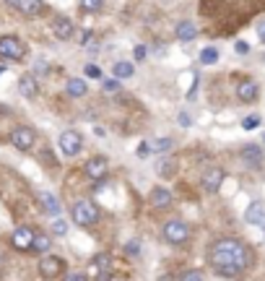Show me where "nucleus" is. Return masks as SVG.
<instances>
[{
    "label": "nucleus",
    "instance_id": "obj_1",
    "mask_svg": "<svg viewBox=\"0 0 265 281\" xmlns=\"http://www.w3.org/2000/svg\"><path fill=\"white\" fill-rule=\"evenodd\" d=\"M208 263H211V268L218 276L239 279L242 274H247V268L252 266V250L234 237H221L208 250Z\"/></svg>",
    "mask_w": 265,
    "mask_h": 281
},
{
    "label": "nucleus",
    "instance_id": "obj_2",
    "mask_svg": "<svg viewBox=\"0 0 265 281\" xmlns=\"http://www.w3.org/2000/svg\"><path fill=\"white\" fill-rule=\"evenodd\" d=\"M99 208L91 203V201H76L70 208V219L76 221L78 226H94L99 221Z\"/></svg>",
    "mask_w": 265,
    "mask_h": 281
},
{
    "label": "nucleus",
    "instance_id": "obj_3",
    "mask_svg": "<svg viewBox=\"0 0 265 281\" xmlns=\"http://www.w3.org/2000/svg\"><path fill=\"white\" fill-rule=\"evenodd\" d=\"M26 55V47L18 37H0V58L3 60H21Z\"/></svg>",
    "mask_w": 265,
    "mask_h": 281
},
{
    "label": "nucleus",
    "instance_id": "obj_4",
    "mask_svg": "<svg viewBox=\"0 0 265 281\" xmlns=\"http://www.w3.org/2000/svg\"><path fill=\"white\" fill-rule=\"evenodd\" d=\"M161 234H164V240L167 242H172V245H182V242H187V237H190V226L185 224V221H167L164 224V229H161Z\"/></svg>",
    "mask_w": 265,
    "mask_h": 281
},
{
    "label": "nucleus",
    "instance_id": "obj_5",
    "mask_svg": "<svg viewBox=\"0 0 265 281\" xmlns=\"http://www.w3.org/2000/svg\"><path fill=\"white\" fill-rule=\"evenodd\" d=\"M58 146H60V151L65 154V156H76V154L81 151V146H84V138H81L76 130H62L60 138H58Z\"/></svg>",
    "mask_w": 265,
    "mask_h": 281
},
{
    "label": "nucleus",
    "instance_id": "obj_6",
    "mask_svg": "<svg viewBox=\"0 0 265 281\" xmlns=\"http://www.w3.org/2000/svg\"><path fill=\"white\" fill-rule=\"evenodd\" d=\"M11 143L18 149V151H29L34 146V130L21 125V128H13L11 130Z\"/></svg>",
    "mask_w": 265,
    "mask_h": 281
},
{
    "label": "nucleus",
    "instance_id": "obj_7",
    "mask_svg": "<svg viewBox=\"0 0 265 281\" xmlns=\"http://www.w3.org/2000/svg\"><path fill=\"white\" fill-rule=\"evenodd\" d=\"M34 237H36V232L31 229V226H18V229L13 232V237H11V245L16 250H31Z\"/></svg>",
    "mask_w": 265,
    "mask_h": 281
},
{
    "label": "nucleus",
    "instance_id": "obj_8",
    "mask_svg": "<svg viewBox=\"0 0 265 281\" xmlns=\"http://www.w3.org/2000/svg\"><path fill=\"white\" fill-rule=\"evenodd\" d=\"M107 169H109V164H107L104 156H91L86 161V167H84L86 177H91V180H104L107 177Z\"/></svg>",
    "mask_w": 265,
    "mask_h": 281
},
{
    "label": "nucleus",
    "instance_id": "obj_9",
    "mask_svg": "<svg viewBox=\"0 0 265 281\" xmlns=\"http://www.w3.org/2000/svg\"><path fill=\"white\" fill-rule=\"evenodd\" d=\"M244 221L252 226H265V203L263 201H252L244 211Z\"/></svg>",
    "mask_w": 265,
    "mask_h": 281
},
{
    "label": "nucleus",
    "instance_id": "obj_10",
    "mask_svg": "<svg viewBox=\"0 0 265 281\" xmlns=\"http://www.w3.org/2000/svg\"><path fill=\"white\" fill-rule=\"evenodd\" d=\"M60 271H62V260H60V258H55V255H42V260H39V274H42L44 279L60 276Z\"/></svg>",
    "mask_w": 265,
    "mask_h": 281
},
{
    "label": "nucleus",
    "instance_id": "obj_11",
    "mask_svg": "<svg viewBox=\"0 0 265 281\" xmlns=\"http://www.w3.org/2000/svg\"><path fill=\"white\" fill-rule=\"evenodd\" d=\"M5 3H11L13 8H18L24 16H39L42 8H44L42 0H5Z\"/></svg>",
    "mask_w": 265,
    "mask_h": 281
},
{
    "label": "nucleus",
    "instance_id": "obj_12",
    "mask_svg": "<svg viewBox=\"0 0 265 281\" xmlns=\"http://www.w3.org/2000/svg\"><path fill=\"white\" fill-rule=\"evenodd\" d=\"M221 183H224V172L218 167H211V169L203 172V187L208 193H216V190L221 187Z\"/></svg>",
    "mask_w": 265,
    "mask_h": 281
},
{
    "label": "nucleus",
    "instance_id": "obj_13",
    "mask_svg": "<svg viewBox=\"0 0 265 281\" xmlns=\"http://www.w3.org/2000/svg\"><path fill=\"white\" fill-rule=\"evenodd\" d=\"M52 31H55V37L58 39H70L73 37V21L65 19V16H58L52 24Z\"/></svg>",
    "mask_w": 265,
    "mask_h": 281
},
{
    "label": "nucleus",
    "instance_id": "obj_14",
    "mask_svg": "<svg viewBox=\"0 0 265 281\" xmlns=\"http://www.w3.org/2000/svg\"><path fill=\"white\" fill-rule=\"evenodd\" d=\"M151 206L153 208H169L172 206V193L167 187H153L151 190Z\"/></svg>",
    "mask_w": 265,
    "mask_h": 281
},
{
    "label": "nucleus",
    "instance_id": "obj_15",
    "mask_svg": "<svg viewBox=\"0 0 265 281\" xmlns=\"http://www.w3.org/2000/svg\"><path fill=\"white\" fill-rule=\"evenodd\" d=\"M198 37V26L193 21H179L177 24V39L179 42H190V39H195Z\"/></svg>",
    "mask_w": 265,
    "mask_h": 281
},
{
    "label": "nucleus",
    "instance_id": "obj_16",
    "mask_svg": "<svg viewBox=\"0 0 265 281\" xmlns=\"http://www.w3.org/2000/svg\"><path fill=\"white\" fill-rule=\"evenodd\" d=\"M18 92H21V96H26V99H34L36 96V81H34V76H21V78H18Z\"/></svg>",
    "mask_w": 265,
    "mask_h": 281
},
{
    "label": "nucleus",
    "instance_id": "obj_17",
    "mask_svg": "<svg viewBox=\"0 0 265 281\" xmlns=\"http://www.w3.org/2000/svg\"><path fill=\"white\" fill-rule=\"evenodd\" d=\"M39 203L44 206V211L50 216H60V201L52 193H39Z\"/></svg>",
    "mask_w": 265,
    "mask_h": 281
},
{
    "label": "nucleus",
    "instance_id": "obj_18",
    "mask_svg": "<svg viewBox=\"0 0 265 281\" xmlns=\"http://www.w3.org/2000/svg\"><path fill=\"white\" fill-rule=\"evenodd\" d=\"M65 92H68V96L78 99V96H86L88 86H86V81H84V78H70V81H68V86H65Z\"/></svg>",
    "mask_w": 265,
    "mask_h": 281
},
{
    "label": "nucleus",
    "instance_id": "obj_19",
    "mask_svg": "<svg viewBox=\"0 0 265 281\" xmlns=\"http://www.w3.org/2000/svg\"><path fill=\"white\" fill-rule=\"evenodd\" d=\"M236 96H239L242 102H252V99L258 96V84H255V81H244V84H239Z\"/></svg>",
    "mask_w": 265,
    "mask_h": 281
},
{
    "label": "nucleus",
    "instance_id": "obj_20",
    "mask_svg": "<svg viewBox=\"0 0 265 281\" xmlns=\"http://www.w3.org/2000/svg\"><path fill=\"white\" fill-rule=\"evenodd\" d=\"M115 78H130L133 73H135V68H133V62H127V60H120V62H115Z\"/></svg>",
    "mask_w": 265,
    "mask_h": 281
},
{
    "label": "nucleus",
    "instance_id": "obj_21",
    "mask_svg": "<svg viewBox=\"0 0 265 281\" xmlns=\"http://www.w3.org/2000/svg\"><path fill=\"white\" fill-rule=\"evenodd\" d=\"M242 156H244V161H250V164H260V161H263V151H260V146L250 143V146H244Z\"/></svg>",
    "mask_w": 265,
    "mask_h": 281
},
{
    "label": "nucleus",
    "instance_id": "obj_22",
    "mask_svg": "<svg viewBox=\"0 0 265 281\" xmlns=\"http://www.w3.org/2000/svg\"><path fill=\"white\" fill-rule=\"evenodd\" d=\"M50 245H52V240H50V234H36V237H34V245H31V250H36V252H39V255H44V252H47L50 250Z\"/></svg>",
    "mask_w": 265,
    "mask_h": 281
},
{
    "label": "nucleus",
    "instance_id": "obj_23",
    "mask_svg": "<svg viewBox=\"0 0 265 281\" xmlns=\"http://www.w3.org/2000/svg\"><path fill=\"white\" fill-rule=\"evenodd\" d=\"M78 3H81V11H86V13H96V11H102L104 0H78Z\"/></svg>",
    "mask_w": 265,
    "mask_h": 281
},
{
    "label": "nucleus",
    "instance_id": "obj_24",
    "mask_svg": "<svg viewBox=\"0 0 265 281\" xmlns=\"http://www.w3.org/2000/svg\"><path fill=\"white\" fill-rule=\"evenodd\" d=\"M216 60H218V52H216V47H206L203 52H200V62H203V65H213Z\"/></svg>",
    "mask_w": 265,
    "mask_h": 281
},
{
    "label": "nucleus",
    "instance_id": "obj_25",
    "mask_svg": "<svg viewBox=\"0 0 265 281\" xmlns=\"http://www.w3.org/2000/svg\"><path fill=\"white\" fill-rule=\"evenodd\" d=\"M156 175H175V161L172 159H161L159 164H156Z\"/></svg>",
    "mask_w": 265,
    "mask_h": 281
},
{
    "label": "nucleus",
    "instance_id": "obj_26",
    "mask_svg": "<svg viewBox=\"0 0 265 281\" xmlns=\"http://www.w3.org/2000/svg\"><path fill=\"white\" fill-rule=\"evenodd\" d=\"M151 154H153V151H151V143H148V141H141L138 149H135V156H138V159H148Z\"/></svg>",
    "mask_w": 265,
    "mask_h": 281
},
{
    "label": "nucleus",
    "instance_id": "obj_27",
    "mask_svg": "<svg viewBox=\"0 0 265 281\" xmlns=\"http://www.w3.org/2000/svg\"><path fill=\"white\" fill-rule=\"evenodd\" d=\"M172 146H175V143H172V138H159L156 143H151V149H153V151H159V154L169 151Z\"/></svg>",
    "mask_w": 265,
    "mask_h": 281
},
{
    "label": "nucleus",
    "instance_id": "obj_28",
    "mask_svg": "<svg viewBox=\"0 0 265 281\" xmlns=\"http://www.w3.org/2000/svg\"><path fill=\"white\" fill-rule=\"evenodd\" d=\"M65 232H68V224L62 221V219H58V216H55V221H52V234H60V237H62Z\"/></svg>",
    "mask_w": 265,
    "mask_h": 281
},
{
    "label": "nucleus",
    "instance_id": "obj_29",
    "mask_svg": "<svg viewBox=\"0 0 265 281\" xmlns=\"http://www.w3.org/2000/svg\"><path fill=\"white\" fill-rule=\"evenodd\" d=\"M258 125H260V117H258V115L244 117V120H242V128H244V130H252V128H258Z\"/></svg>",
    "mask_w": 265,
    "mask_h": 281
},
{
    "label": "nucleus",
    "instance_id": "obj_30",
    "mask_svg": "<svg viewBox=\"0 0 265 281\" xmlns=\"http://www.w3.org/2000/svg\"><path fill=\"white\" fill-rule=\"evenodd\" d=\"M179 281H203V274H200V271H185V274L179 276Z\"/></svg>",
    "mask_w": 265,
    "mask_h": 281
},
{
    "label": "nucleus",
    "instance_id": "obj_31",
    "mask_svg": "<svg viewBox=\"0 0 265 281\" xmlns=\"http://www.w3.org/2000/svg\"><path fill=\"white\" fill-rule=\"evenodd\" d=\"M125 252H127V255H138V252H141V242L138 240H130V242L125 245Z\"/></svg>",
    "mask_w": 265,
    "mask_h": 281
},
{
    "label": "nucleus",
    "instance_id": "obj_32",
    "mask_svg": "<svg viewBox=\"0 0 265 281\" xmlns=\"http://www.w3.org/2000/svg\"><path fill=\"white\" fill-rule=\"evenodd\" d=\"M234 50H236V55H250V44L244 42V39H239L234 44Z\"/></svg>",
    "mask_w": 265,
    "mask_h": 281
},
{
    "label": "nucleus",
    "instance_id": "obj_33",
    "mask_svg": "<svg viewBox=\"0 0 265 281\" xmlns=\"http://www.w3.org/2000/svg\"><path fill=\"white\" fill-rule=\"evenodd\" d=\"M86 76H88V78H99V81H102V70H99V65H86Z\"/></svg>",
    "mask_w": 265,
    "mask_h": 281
},
{
    "label": "nucleus",
    "instance_id": "obj_34",
    "mask_svg": "<svg viewBox=\"0 0 265 281\" xmlns=\"http://www.w3.org/2000/svg\"><path fill=\"white\" fill-rule=\"evenodd\" d=\"M102 86H104V92H109V94H115L117 89H120V84H117V81H104V78H102Z\"/></svg>",
    "mask_w": 265,
    "mask_h": 281
},
{
    "label": "nucleus",
    "instance_id": "obj_35",
    "mask_svg": "<svg viewBox=\"0 0 265 281\" xmlns=\"http://www.w3.org/2000/svg\"><path fill=\"white\" fill-rule=\"evenodd\" d=\"M177 123L182 125V128H187V125L193 123V120H190V115H187V112H179V117H177Z\"/></svg>",
    "mask_w": 265,
    "mask_h": 281
},
{
    "label": "nucleus",
    "instance_id": "obj_36",
    "mask_svg": "<svg viewBox=\"0 0 265 281\" xmlns=\"http://www.w3.org/2000/svg\"><path fill=\"white\" fill-rule=\"evenodd\" d=\"M62 281H88V279H86V274H68Z\"/></svg>",
    "mask_w": 265,
    "mask_h": 281
},
{
    "label": "nucleus",
    "instance_id": "obj_37",
    "mask_svg": "<svg viewBox=\"0 0 265 281\" xmlns=\"http://www.w3.org/2000/svg\"><path fill=\"white\" fill-rule=\"evenodd\" d=\"M146 55H148V50H146L143 44H138V47H135V60H143Z\"/></svg>",
    "mask_w": 265,
    "mask_h": 281
},
{
    "label": "nucleus",
    "instance_id": "obj_38",
    "mask_svg": "<svg viewBox=\"0 0 265 281\" xmlns=\"http://www.w3.org/2000/svg\"><path fill=\"white\" fill-rule=\"evenodd\" d=\"M258 37H260V42H265V21L258 26Z\"/></svg>",
    "mask_w": 265,
    "mask_h": 281
},
{
    "label": "nucleus",
    "instance_id": "obj_39",
    "mask_svg": "<svg viewBox=\"0 0 265 281\" xmlns=\"http://www.w3.org/2000/svg\"><path fill=\"white\" fill-rule=\"evenodd\" d=\"M36 70H39V73H47V65H44V62L39 60V62H36Z\"/></svg>",
    "mask_w": 265,
    "mask_h": 281
},
{
    "label": "nucleus",
    "instance_id": "obj_40",
    "mask_svg": "<svg viewBox=\"0 0 265 281\" xmlns=\"http://www.w3.org/2000/svg\"><path fill=\"white\" fill-rule=\"evenodd\" d=\"M263 141H265V133H263Z\"/></svg>",
    "mask_w": 265,
    "mask_h": 281
}]
</instances>
